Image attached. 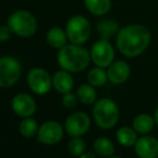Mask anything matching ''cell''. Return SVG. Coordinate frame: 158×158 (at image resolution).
Wrapping results in <instances>:
<instances>
[{
  "label": "cell",
  "mask_w": 158,
  "mask_h": 158,
  "mask_svg": "<svg viewBox=\"0 0 158 158\" xmlns=\"http://www.w3.org/2000/svg\"><path fill=\"white\" fill-rule=\"evenodd\" d=\"M6 25L10 27L13 35L19 38L27 39L37 32L38 21L30 11L19 9L9 15Z\"/></svg>",
  "instance_id": "obj_3"
},
{
  "label": "cell",
  "mask_w": 158,
  "mask_h": 158,
  "mask_svg": "<svg viewBox=\"0 0 158 158\" xmlns=\"http://www.w3.org/2000/svg\"><path fill=\"white\" fill-rule=\"evenodd\" d=\"M27 84L29 89L37 95H46L53 87L52 77L41 67H35L27 73Z\"/></svg>",
  "instance_id": "obj_7"
},
{
  "label": "cell",
  "mask_w": 158,
  "mask_h": 158,
  "mask_svg": "<svg viewBox=\"0 0 158 158\" xmlns=\"http://www.w3.org/2000/svg\"><path fill=\"white\" fill-rule=\"evenodd\" d=\"M135 152L139 158H157L158 140L152 135H142L135 142Z\"/></svg>",
  "instance_id": "obj_12"
},
{
  "label": "cell",
  "mask_w": 158,
  "mask_h": 158,
  "mask_svg": "<svg viewBox=\"0 0 158 158\" xmlns=\"http://www.w3.org/2000/svg\"><path fill=\"white\" fill-rule=\"evenodd\" d=\"M93 148H94V152L98 156L103 158L112 156L115 152V146L113 142L106 137L97 138L94 141Z\"/></svg>",
  "instance_id": "obj_20"
},
{
  "label": "cell",
  "mask_w": 158,
  "mask_h": 158,
  "mask_svg": "<svg viewBox=\"0 0 158 158\" xmlns=\"http://www.w3.org/2000/svg\"><path fill=\"white\" fill-rule=\"evenodd\" d=\"M154 118H155V123H156V125L158 126V106H157L156 110H155V113H154Z\"/></svg>",
  "instance_id": "obj_28"
},
{
  "label": "cell",
  "mask_w": 158,
  "mask_h": 158,
  "mask_svg": "<svg viewBox=\"0 0 158 158\" xmlns=\"http://www.w3.org/2000/svg\"><path fill=\"white\" fill-rule=\"evenodd\" d=\"M84 6L90 14L96 16H103L110 11L112 1L111 0H84Z\"/></svg>",
  "instance_id": "obj_19"
},
{
  "label": "cell",
  "mask_w": 158,
  "mask_h": 158,
  "mask_svg": "<svg viewBox=\"0 0 158 158\" xmlns=\"http://www.w3.org/2000/svg\"><path fill=\"white\" fill-rule=\"evenodd\" d=\"M93 116L99 128L108 130L113 128L118 122V106L114 100L110 98H102L94 103Z\"/></svg>",
  "instance_id": "obj_4"
},
{
  "label": "cell",
  "mask_w": 158,
  "mask_h": 158,
  "mask_svg": "<svg viewBox=\"0 0 158 158\" xmlns=\"http://www.w3.org/2000/svg\"><path fill=\"white\" fill-rule=\"evenodd\" d=\"M86 144L81 137H74L68 143V152L71 156L79 157L83 153H85Z\"/></svg>",
  "instance_id": "obj_24"
},
{
  "label": "cell",
  "mask_w": 158,
  "mask_h": 158,
  "mask_svg": "<svg viewBox=\"0 0 158 158\" xmlns=\"http://www.w3.org/2000/svg\"><path fill=\"white\" fill-rule=\"evenodd\" d=\"M108 80V73L104 70V68L97 67L92 68L87 73V82L90 85L95 87H101L106 83Z\"/></svg>",
  "instance_id": "obj_22"
},
{
  "label": "cell",
  "mask_w": 158,
  "mask_h": 158,
  "mask_svg": "<svg viewBox=\"0 0 158 158\" xmlns=\"http://www.w3.org/2000/svg\"><path fill=\"white\" fill-rule=\"evenodd\" d=\"M106 158H121V157H118V156H114V155H112V156H110V157H106Z\"/></svg>",
  "instance_id": "obj_29"
},
{
  "label": "cell",
  "mask_w": 158,
  "mask_h": 158,
  "mask_svg": "<svg viewBox=\"0 0 158 158\" xmlns=\"http://www.w3.org/2000/svg\"><path fill=\"white\" fill-rule=\"evenodd\" d=\"M45 41L48 46L55 50H60L66 44H68V37H67L66 30L60 27H54L50 28L46 31L45 35Z\"/></svg>",
  "instance_id": "obj_15"
},
{
  "label": "cell",
  "mask_w": 158,
  "mask_h": 158,
  "mask_svg": "<svg viewBox=\"0 0 158 158\" xmlns=\"http://www.w3.org/2000/svg\"><path fill=\"white\" fill-rule=\"evenodd\" d=\"M11 106L15 114L21 117H30L37 110V103L32 96L26 93H19L15 95L11 102Z\"/></svg>",
  "instance_id": "obj_11"
},
{
  "label": "cell",
  "mask_w": 158,
  "mask_h": 158,
  "mask_svg": "<svg viewBox=\"0 0 158 158\" xmlns=\"http://www.w3.org/2000/svg\"><path fill=\"white\" fill-rule=\"evenodd\" d=\"M21 61L13 56H0V88H9L19 80Z\"/></svg>",
  "instance_id": "obj_6"
},
{
  "label": "cell",
  "mask_w": 158,
  "mask_h": 158,
  "mask_svg": "<svg viewBox=\"0 0 158 158\" xmlns=\"http://www.w3.org/2000/svg\"><path fill=\"white\" fill-rule=\"evenodd\" d=\"M77 96L74 95L73 93L69 92L67 94L63 95V98H61V103L66 109H73L75 108V106L77 104Z\"/></svg>",
  "instance_id": "obj_25"
},
{
  "label": "cell",
  "mask_w": 158,
  "mask_h": 158,
  "mask_svg": "<svg viewBox=\"0 0 158 158\" xmlns=\"http://www.w3.org/2000/svg\"><path fill=\"white\" fill-rule=\"evenodd\" d=\"M90 128V118L88 115L81 111L70 114L66 119L64 129L70 137H82Z\"/></svg>",
  "instance_id": "obj_9"
},
{
  "label": "cell",
  "mask_w": 158,
  "mask_h": 158,
  "mask_svg": "<svg viewBox=\"0 0 158 158\" xmlns=\"http://www.w3.org/2000/svg\"><path fill=\"white\" fill-rule=\"evenodd\" d=\"M67 37L70 43L84 44L88 41L92 33L90 23L83 15H73L64 26Z\"/></svg>",
  "instance_id": "obj_5"
},
{
  "label": "cell",
  "mask_w": 158,
  "mask_h": 158,
  "mask_svg": "<svg viewBox=\"0 0 158 158\" xmlns=\"http://www.w3.org/2000/svg\"><path fill=\"white\" fill-rule=\"evenodd\" d=\"M155 124L156 123H155L154 116L146 113H142L133 118L132 128L140 135H148L153 130Z\"/></svg>",
  "instance_id": "obj_17"
},
{
  "label": "cell",
  "mask_w": 158,
  "mask_h": 158,
  "mask_svg": "<svg viewBox=\"0 0 158 158\" xmlns=\"http://www.w3.org/2000/svg\"><path fill=\"white\" fill-rule=\"evenodd\" d=\"M138 132L133 128L128 126H123L117 129L116 131V140L121 145L125 148L135 146V142L138 141Z\"/></svg>",
  "instance_id": "obj_18"
},
{
  "label": "cell",
  "mask_w": 158,
  "mask_h": 158,
  "mask_svg": "<svg viewBox=\"0 0 158 158\" xmlns=\"http://www.w3.org/2000/svg\"><path fill=\"white\" fill-rule=\"evenodd\" d=\"M52 83L54 89L59 94L64 95L72 90L74 86V80L71 72L61 69L54 73L52 77Z\"/></svg>",
  "instance_id": "obj_14"
},
{
  "label": "cell",
  "mask_w": 158,
  "mask_h": 158,
  "mask_svg": "<svg viewBox=\"0 0 158 158\" xmlns=\"http://www.w3.org/2000/svg\"><path fill=\"white\" fill-rule=\"evenodd\" d=\"M19 133L24 138H32L38 135L39 125L38 122L31 117H25L19 124Z\"/></svg>",
  "instance_id": "obj_23"
},
{
  "label": "cell",
  "mask_w": 158,
  "mask_h": 158,
  "mask_svg": "<svg viewBox=\"0 0 158 158\" xmlns=\"http://www.w3.org/2000/svg\"><path fill=\"white\" fill-rule=\"evenodd\" d=\"M96 29H97V32L99 35L100 39L109 40L110 41L113 37H116L121 27H119V24L116 21H114V19H103L97 23Z\"/></svg>",
  "instance_id": "obj_16"
},
{
  "label": "cell",
  "mask_w": 158,
  "mask_h": 158,
  "mask_svg": "<svg viewBox=\"0 0 158 158\" xmlns=\"http://www.w3.org/2000/svg\"><path fill=\"white\" fill-rule=\"evenodd\" d=\"M79 158H96V153H93V152L83 153L81 156H79Z\"/></svg>",
  "instance_id": "obj_27"
},
{
  "label": "cell",
  "mask_w": 158,
  "mask_h": 158,
  "mask_svg": "<svg viewBox=\"0 0 158 158\" xmlns=\"http://www.w3.org/2000/svg\"><path fill=\"white\" fill-rule=\"evenodd\" d=\"M130 66L123 60L113 61L110 66L108 67V80L112 84L119 85V84L125 83L130 77Z\"/></svg>",
  "instance_id": "obj_13"
},
{
  "label": "cell",
  "mask_w": 158,
  "mask_h": 158,
  "mask_svg": "<svg viewBox=\"0 0 158 158\" xmlns=\"http://www.w3.org/2000/svg\"><path fill=\"white\" fill-rule=\"evenodd\" d=\"M13 32L11 31L10 27L8 25L0 26V42H6L11 39Z\"/></svg>",
  "instance_id": "obj_26"
},
{
  "label": "cell",
  "mask_w": 158,
  "mask_h": 158,
  "mask_svg": "<svg viewBox=\"0 0 158 158\" xmlns=\"http://www.w3.org/2000/svg\"><path fill=\"white\" fill-rule=\"evenodd\" d=\"M151 31L141 24L127 25L121 28L116 35V48L122 55L135 58L143 54L151 42Z\"/></svg>",
  "instance_id": "obj_1"
},
{
  "label": "cell",
  "mask_w": 158,
  "mask_h": 158,
  "mask_svg": "<svg viewBox=\"0 0 158 158\" xmlns=\"http://www.w3.org/2000/svg\"><path fill=\"white\" fill-rule=\"evenodd\" d=\"M77 96L80 102L83 104H94L97 101V92L95 89V86L88 84H82L79 86L77 90Z\"/></svg>",
  "instance_id": "obj_21"
},
{
  "label": "cell",
  "mask_w": 158,
  "mask_h": 158,
  "mask_svg": "<svg viewBox=\"0 0 158 158\" xmlns=\"http://www.w3.org/2000/svg\"><path fill=\"white\" fill-rule=\"evenodd\" d=\"M90 61V52L84 48L83 44H66L57 53V64L61 69L71 73L84 71Z\"/></svg>",
  "instance_id": "obj_2"
},
{
  "label": "cell",
  "mask_w": 158,
  "mask_h": 158,
  "mask_svg": "<svg viewBox=\"0 0 158 158\" xmlns=\"http://www.w3.org/2000/svg\"><path fill=\"white\" fill-rule=\"evenodd\" d=\"M89 52L92 61L97 67L108 68L114 61L115 51L109 40L99 39L92 45Z\"/></svg>",
  "instance_id": "obj_8"
},
{
  "label": "cell",
  "mask_w": 158,
  "mask_h": 158,
  "mask_svg": "<svg viewBox=\"0 0 158 158\" xmlns=\"http://www.w3.org/2000/svg\"><path fill=\"white\" fill-rule=\"evenodd\" d=\"M38 141L45 145H55L59 143L64 137L63 126L55 121H48L39 127Z\"/></svg>",
  "instance_id": "obj_10"
}]
</instances>
